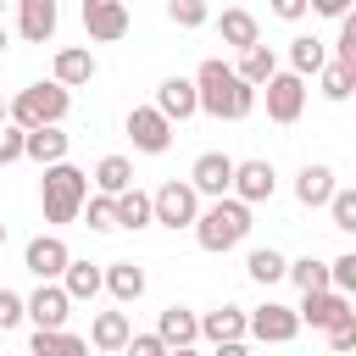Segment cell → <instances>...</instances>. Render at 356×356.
Instances as JSON below:
<instances>
[{
	"label": "cell",
	"mask_w": 356,
	"mask_h": 356,
	"mask_svg": "<svg viewBox=\"0 0 356 356\" xmlns=\"http://www.w3.org/2000/svg\"><path fill=\"white\" fill-rule=\"evenodd\" d=\"M245 334H256V339H267V345H289V339L300 334V323H295V306H278V300L256 306V312L245 317Z\"/></svg>",
	"instance_id": "30bf717a"
},
{
	"label": "cell",
	"mask_w": 356,
	"mask_h": 356,
	"mask_svg": "<svg viewBox=\"0 0 356 356\" xmlns=\"http://www.w3.org/2000/svg\"><path fill=\"white\" fill-rule=\"evenodd\" d=\"M323 67H328V50H323V39H312V33L289 39V72H295V78H306V72H323Z\"/></svg>",
	"instance_id": "83f0119b"
},
{
	"label": "cell",
	"mask_w": 356,
	"mask_h": 356,
	"mask_svg": "<svg viewBox=\"0 0 356 356\" xmlns=\"http://www.w3.org/2000/svg\"><path fill=\"white\" fill-rule=\"evenodd\" d=\"M312 6H317L323 17H345V11H350V0H312Z\"/></svg>",
	"instance_id": "7bdbcfd3"
},
{
	"label": "cell",
	"mask_w": 356,
	"mask_h": 356,
	"mask_svg": "<svg viewBox=\"0 0 356 356\" xmlns=\"http://www.w3.org/2000/svg\"><path fill=\"white\" fill-rule=\"evenodd\" d=\"M67 111H72V95H67L61 83H28V89L6 106V122L22 128V134H33V128H56Z\"/></svg>",
	"instance_id": "3957f363"
},
{
	"label": "cell",
	"mask_w": 356,
	"mask_h": 356,
	"mask_svg": "<svg viewBox=\"0 0 356 356\" xmlns=\"http://www.w3.org/2000/svg\"><path fill=\"white\" fill-rule=\"evenodd\" d=\"M167 17H172L178 28H200V22L211 17V11H206L200 0H172V6H167Z\"/></svg>",
	"instance_id": "e575fe53"
},
{
	"label": "cell",
	"mask_w": 356,
	"mask_h": 356,
	"mask_svg": "<svg viewBox=\"0 0 356 356\" xmlns=\"http://www.w3.org/2000/svg\"><path fill=\"white\" fill-rule=\"evenodd\" d=\"M128 139H134V150L161 156V150L172 145V122H167L156 106H134V111H128Z\"/></svg>",
	"instance_id": "ba28073f"
},
{
	"label": "cell",
	"mask_w": 356,
	"mask_h": 356,
	"mask_svg": "<svg viewBox=\"0 0 356 356\" xmlns=\"http://www.w3.org/2000/svg\"><path fill=\"white\" fill-rule=\"evenodd\" d=\"M328 345H334L339 356H350V350H356V312H350L345 323H334V328H328Z\"/></svg>",
	"instance_id": "74e56055"
},
{
	"label": "cell",
	"mask_w": 356,
	"mask_h": 356,
	"mask_svg": "<svg viewBox=\"0 0 356 356\" xmlns=\"http://www.w3.org/2000/svg\"><path fill=\"white\" fill-rule=\"evenodd\" d=\"M273 11H278V17H284V22H300V17H306V0H278V6H273Z\"/></svg>",
	"instance_id": "b9f144b4"
},
{
	"label": "cell",
	"mask_w": 356,
	"mask_h": 356,
	"mask_svg": "<svg viewBox=\"0 0 356 356\" xmlns=\"http://www.w3.org/2000/svg\"><path fill=\"white\" fill-rule=\"evenodd\" d=\"M156 111H161L167 122L195 117V111H200V106H195V83H189V78H161V83H156Z\"/></svg>",
	"instance_id": "2e32d148"
},
{
	"label": "cell",
	"mask_w": 356,
	"mask_h": 356,
	"mask_svg": "<svg viewBox=\"0 0 356 356\" xmlns=\"http://www.w3.org/2000/svg\"><path fill=\"white\" fill-rule=\"evenodd\" d=\"M189 83H195V106H200L206 117H228V122H245V117L256 111V89H245L222 56H206V61L195 67V78H189Z\"/></svg>",
	"instance_id": "6da1fadb"
},
{
	"label": "cell",
	"mask_w": 356,
	"mask_h": 356,
	"mask_svg": "<svg viewBox=\"0 0 356 356\" xmlns=\"http://www.w3.org/2000/svg\"><path fill=\"white\" fill-rule=\"evenodd\" d=\"M328 217H334V228H356V189H334L328 195Z\"/></svg>",
	"instance_id": "836d02e7"
},
{
	"label": "cell",
	"mask_w": 356,
	"mask_h": 356,
	"mask_svg": "<svg viewBox=\"0 0 356 356\" xmlns=\"http://www.w3.org/2000/svg\"><path fill=\"white\" fill-rule=\"evenodd\" d=\"M0 56H6V22H0Z\"/></svg>",
	"instance_id": "bcb514c9"
},
{
	"label": "cell",
	"mask_w": 356,
	"mask_h": 356,
	"mask_svg": "<svg viewBox=\"0 0 356 356\" xmlns=\"http://www.w3.org/2000/svg\"><path fill=\"white\" fill-rule=\"evenodd\" d=\"M350 317V300L345 295H334V289H323V295H300V312H295V323H312V328H334V323H345Z\"/></svg>",
	"instance_id": "5bb4252c"
},
{
	"label": "cell",
	"mask_w": 356,
	"mask_h": 356,
	"mask_svg": "<svg viewBox=\"0 0 356 356\" xmlns=\"http://www.w3.org/2000/svg\"><path fill=\"white\" fill-rule=\"evenodd\" d=\"M217 33H222V44H234V50H250V44H261V22H256L245 6L222 11V17H217Z\"/></svg>",
	"instance_id": "44dd1931"
},
{
	"label": "cell",
	"mask_w": 356,
	"mask_h": 356,
	"mask_svg": "<svg viewBox=\"0 0 356 356\" xmlns=\"http://www.w3.org/2000/svg\"><path fill=\"white\" fill-rule=\"evenodd\" d=\"M0 245H6V222H0Z\"/></svg>",
	"instance_id": "c3c4849f"
},
{
	"label": "cell",
	"mask_w": 356,
	"mask_h": 356,
	"mask_svg": "<svg viewBox=\"0 0 356 356\" xmlns=\"http://www.w3.org/2000/svg\"><path fill=\"white\" fill-rule=\"evenodd\" d=\"M0 128H6V100H0Z\"/></svg>",
	"instance_id": "7dc6e473"
},
{
	"label": "cell",
	"mask_w": 356,
	"mask_h": 356,
	"mask_svg": "<svg viewBox=\"0 0 356 356\" xmlns=\"http://www.w3.org/2000/svg\"><path fill=\"white\" fill-rule=\"evenodd\" d=\"M95 78V56L83 50V44H67V50H56V78L50 83H61L67 95L78 89V83H89Z\"/></svg>",
	"instance_id": "d6986e66"
},
{
	"label": "cell",
	"mask_w": 356,
	"mask_h": 356,
	"mask_svg": "<svg viewBox=\"0 0 356 356\" xmlns=\"http://www.w3.org/2000/svg\"><path fill=\"white\" fill-rule=\"evenodd\" d=\"M111 211H117V228H145L150 222V195L145 189H122L111 200Z\"/></svg>",
	"instance_id": "4dcf8cb0"
},
{
	"label": "cell",
	"mask_w": 356,
	"mask_h": 356,
	"mask_svg": "<svg viewBox=\"0 0 356 356\" xmlns=\"http://www.w3.org/2000/svg\"><path fill=\"white\" fill-rule=\"evenodd\" d=\"M350 89H356V72H350V67H339V61L323 67V95H328V100H350Z\"/></svg>",
	"instance_id": "d6a6232c"
},
{
	"label": "cell",
	"mask_w": 356,
	"mask_h": 356,
	"mask_svg": "<svg viewBox=\"0 0 356 356\" xmlns=\"http://www.w3.org/2000/svg\"><path fill=\"white\" fill-rule=\"evenodd\" d=\"M22 161V128H0V167Z\"/></svg>",
	"instance_id": "60d3db41"
},
{
	"label": "cell",
	"mask_w": 356,
	"mask_h": 356,
	"mask_svg": "<svg viewBox=\"0 0 356 356\" xmlns=\"http://www.w3.org/2000/svg\"><path fill=\"white\" fill-rule=\"evenodd\" d=\"M95 189H100L106 200H117L122 189H134V161H128V156H100V167H95Z\"/></svg>",
	"instance_id": "d4e9b609"
},
{
	"label": "cell",
	"mask_w": 356,
	"mask_h": 356,
	"mask_svg": "<svg viewBox=\"0 0 356 356\" xmlns=\"http://www.w3.org/2000/svg\"><path fill=\"white\" fill-rule=\"evenodd\" d=\"M228 184H234V156H222V150L195 156V167H189V189H195V195L222 200V195H228Z\"/></svg>",
	"instance_id": "7c38bea8"
},
{
	"label": "cell",
	"mask_w": 356,
	"mask_h": 356,
	"mask_svg": "<svg viewBox=\"0 0 356 356\" xmlns=\"http://www.w3.org/2000/svg\"><path fill=\"white\" fill-rule=\"evenodd\" d=\"M17 323H22V295L17 289H0V334L17 328Z\"/></svg>",
	"instance_id": "ab89813d"
},
{
	"label": "cell",
	"mask_w": 356,
	"mask_h": 356,
	"mask_svg": "<svg viewBox=\"0 0 356 356\" xmlns=\"http://www.w3.org/2000/svg\"><path fill=\"white\" fill-rule=\"evenodd\" d=\"M211 356H250V350H245V339H234V345H211Z\"/></svg>",
	"instance_id": "ee69618b"
},
{
	"label": "cell",
	"mask_w": 356,
	"mask_h": 356,
	"mask_svg": "<svg viewBox=\"0 0 356 356\" xmlns=\"http://www.w3.org/2000/svg\"><path fill=\"white\" fill-rule=\"evenodd\" d=\"M28 356H89V345H83L78 334H67V328H56V334L33 328V339H28Z\"/></svg>",
	"instance_id": "4316f807"
},
{
	"label": "cell",
	"mask_w": 356,
	"mask_h": 356,
	"mask_svg": "<svg viewBox=\"0 0 356 356\" xmlns=\"http://www.w3.org/2000/svg\"><path fill=\"white\" fill-rule=\"evenodd\" d=\"M195 217H200V195H195L189 184L167 178V184L150 195V222H161V228H195Z\"/></svg>",
	"instance_id": "5b68a950"
},
{
	"label": "cell",
	"mask_w": 356,
	"mask_h": 356,
	"mask_svg": "<svg viewBox=\"0 0 356 356\" xmlns=\"http://www.w3.org/2000/svg\"><path fill=\"white\" fill-rule=\"evenodd\" d=\"M67 261H72V250H67L61 234H39V239H28V250H22V267H28L39 284H56V278L67 273Z\"/></svg>",
	"instance_id": "8992f818"
},
{
	"label": "cell",
	"mask_w": 356,
	"mask_h": 356,
	"mask_svg": "<svg viewBox=\"0 0 356 356\" xmlns=\"http://www.w3.org/2000/svg\"><path fill=\"white\" fill-rule=\"evenodd\" d=\"M339 67L356 72V17H350V11L339 17Z\"/></svg>",
	"instance_id": "d590c367"
},
{
	"label": "cell",
	"mask_w": 356,
	"mask_h": 356,
	"mask_svg": "<svg viewBox=\"0 0 356 356\" xmlns=\"http://www.w3.org/2000/svg\"><path fill=\"white\" fill-rule=\"evenodd\" d=\"M284 278H295V289H300V295H323V289H328V261L300 256V261H289V267H284Z\"/></svg>",
	"instance_id": "f546056e"
},
{
	"label": "cell",
	"mask_w": 356,
	"mask_h": 356,
	"mask_svg": "<svg viewBox=\"0 0 356 356\" xmlns=\"http://www.w3.org/2000/svg\"><path fill=\"white\" fill-rule=\"evenodd\" d=\"M61 295H67V300H95V295H100V267H95V261H67Z\"/></svg>",
	"instance_id": "484cf974"
},
{
	"label": "cell",
	"mask_w": 356,
	"mask_h": 356,
	"mask_svg": "<svg viewBox=\"0 0 356 356\" xmlns=\"http://www.w3.org/2000/svg\"><path fill=\"white\" fill-rule=\"evenodd\" d=\"M83 33L100 44H117L128 33V6L122 0H83Z\"/></svg>",
	"instance_id": "8fae6325"
},
{
	"label": "cell",
	"mask_w": 356,
	"mask_h": 356,
	"mask_svg": "<svg viewBox=\"0 0 356 356\" xmlns=\"http://www.w3.org/2000/svg\"><path fill=\"white\" fill-rule=\"evenodd\" d=\"M89 228H95V234H111V228H117V211H111V200H106V195H95V200H89Z\"/></svg>",
	"instance_id": "8d00e7d4"
},
{
	"label": "cell",
	"mask_w": 356,
	"mask_h": 356,
	"mask_svg": "<svg viewBox=\"0 0 356 356\" xmlns=\"http://www.w3.org/2000/svg\"><path fill=\"white\" fill-rule=\"evenodd\" d=\"M100 289H111V295L128 306V300L145 295V267H134V261H111V267H100Z\"/></svg>",
	"instance_id": "7402d4cb"
},
{
	"label": "cell",
	"mask_w": 356,
	"mask_h": 356,
	"mask_svg": "<svg viewBox=\"0 0 356 356\" xmlns=\"http://www.w3.org/2000/svg\"><path fill=\"white\" fill-rule=\"evenodd\" d=\"M200 334L211 345H234V339H245V312L239 306H217V312L200 317Z\"/></svg>",
	"instance_id": "603a6c76"
},
{
	"label": "cell",
	"mask_w": 356,
	"mask_h": 356,
	"mask_svg": "<svg viewBox=\"0 0 356 356\" xmlns=\"http://www.w3.org/2000/svg\"><path fill=\"white\" fill-rule=\"evenodd\" d=\"M273 72H278V61H273V50H267V44H250V50H239V67H234V78H239L245 89H261Z\"/></svg>",
	"instance_id": "cb8c5ba5"
},
{
	"label": "cell",
	"mask_w": 356,
	"mask_h": 356,
	"mask_svg": "<svg viewBox=\"0 0 356 356\" xmlns=\"http://www.w3.org/2000/svg\"><path fill=\"white\" fill-rule=\"evenodd\" d=\"M261 89H267V117H273V122L289 128V122L306 111V78H295V72H273Z\"/></svg>",
	"instance_id": "52a82bcc"
},
{
	"label": "cell",
	"mask_w": 356,
	"mask_h": 356,
	"mask_svg": "<svg viewBox=\"0 0 356 356\" xmlns=\"http://www.w3.org/2000/svg\"><path fill=\"white\" fill-rule=\"evenodd\" d=\"M250 234V206H239L234 195H222V200H211L200 217H195V239H200V250H211V256H222V250H234L239 239Z\"/></svg>",
	"instance_id": "277c9868"
},
{
	"label": "cell",
	"mask_w": 356,
	"mask_h": 356,
	"mask_svg": "<svg viewBox=\"0 0 356 356\" xmlns=\"http://www.w3.org/2000/svg\"><path fill=\"white\" fill-rule=\"evenodd\" d=\"M67 312H72V300L61 295V284H39V289L22 300V317H33V328H44V334H56V328L67 323Z\"/></svg>",
	"instance_id": "4fadbf2b"
},
{
	"label": "cell",
	"mask_w": 356,
	"mask_h": 356,
	"mask_svg": "<svg viewBox=\"0 0 356 356\" xmlns=\"http://www.w3.org/2000/svg\"><path fill=\"white\" fill-rule=\"evenodd\" d=\"M334 189H339V184H334V167H323V161H306L300 178H295V200H300V206H328Z\"/></svg>",
	"instance_id": "ffe728a7"
},
{
	"label": "cell",
	"mask_w": 356,
	"mask_h": 356,
	"mask_svg": "<svg viewBox=\"0 0 356 356\" xmlns=\"http://www.w3.org/2000/svg\"><path fill=\"white\" fill-rule=\"evenodd\" d=\"M167 356H200V350H195V345H184V350H167Z\"/></svg>",
	"instance_id": "f6af8a7d"
},
{
	"label": "cell",
	"mask_w": 356,
	"mask_h": 356,
	"mask_svg": "<svg viewBox=\"0 0 356 356\" xmlns=\"http://www.w3.org/2000/svg\"><path fill=\"white\" fill-rule=\"evenodd\" d=\"M273 189H278V172H273V161H234V184H228V195H234L239 206L273 200Z\"/></svg>",
	"instance_id": "9c48e42d"
},
{
	"label": "cell",
	"mask_w": 356,
	"mask_h": 356,
	"mask_svg": "<svg viewBox=\"0 0 356 356\" xmlns=\"http://www.w3.org/2000/svg\"><path fill=\"white\" fill-rule=\"evenodd\" d=\"M156 339H161L167 350H184V345L200 339V317H195L189 306H167V312L156 317Z\"/></svg>",
	"instance_id": "9a60e30c"
},
{
	"label": "cell",
	"mask_w": 356,
	"mask_h": 356,
	"mask_svg": "<svg viewBox=\"0 0 356 356\" xmlns=\"http://www.w3.org/2000/svg\"><path fill=\"white\" fill-rule=\"evenodd\" d=\"M56 0H22V11H17V28H22V39L28 44H44L50 33H56Z\"/></svg>",
	"instance_id": "ac0fdd59"
},
{
	"label": "cell",
	"mask_w": 356,
	"mask_h": 356,
	"mask_svg": "<svg viewBox=\"0 0 356 356\" xmlns=\"http://www.w3.org/2000/svg\"><path fill=\"white\" fill-rule=\"evenodd\" d=\"M284 267H289V261H284V256H278L273 245H261V250H250V261H245V273H250L256 284H278V278H284Z\"/></svg>",
	"instance_id": "1f68e13d"
},
{
	"label": "cell",
	"mask_w": 356,
	"mask_h": 356,
	"mask_svg": "<svg viewBox=\"0 0 356 356\" xmlns=\"http://www.w3.org/2000/svg\"><path fill=\"white\" fill-rule=\"evenodd\" d=\"M128 312H100L95 317V328H89V339H95V350H122L128 345Z\"/></svg>",
	"instance_id": "f1b7e54d"
},
{
	"label": "cell",
	"mask_w": 356,
	"mask_h": 356,
	"mask_svg": "<svg viewBox=\"0 0 356 356\" xmlns=\"http://www.w3.org/2000/svg\"><path fill=\"white\" fill-rule=\"evenodd\" d=\"M83 200H89V172H78L72 161L44 167V178H39V206H44V222H78Z\"/></svg>",
	"instance_id": "7a4b0ae2"
},
{
	"label": "cell",
	"mask_w": 356,
	"mask_h": 356,
	"mask_svg": "<svg viewBox=\"0 0 356 356\" xmlns=\"http://www.w3.org/2000/svg\"><path fill=\"white\" fill-rule=\"evenodd\" d=\"M67 134L61 128H33V134H22V156L28 161H39V167H61L67 161Z\"/></svg>",
	"instance_id": "e0dca14e"
},
{
	"label": "cell",
	"mask_w": 356,
	"mask_h": 356,
	"mask_svg": "<svg viewBox=\"0 0 356 356\" xmlns=\"http://www.w3.org/2000/svg\"><path fill=\"white\" fill-rule=\"evenodd\" d=\"M122 356H167V345H161L156 334H128V345H122Z\"/></svg>",
	"instance_id": "f35d334b"
}]
</instances>
